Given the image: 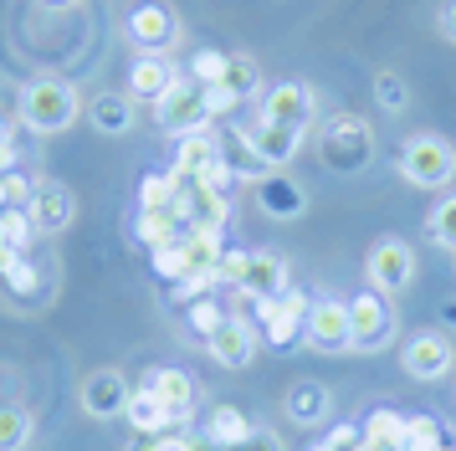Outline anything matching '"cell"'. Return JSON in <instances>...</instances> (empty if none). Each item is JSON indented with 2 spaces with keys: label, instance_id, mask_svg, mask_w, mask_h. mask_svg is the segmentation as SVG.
<instances>
[{
  "label": "cell",
  "instance_id": "24",
  "mask_svg": "<svg viewBox=\"0 0 456 451\" xmlns=\"http://www.w3.org/2000/svg\"><path fill=\"white\" fill-rule=\"evenodd\" d=\"M216 87L236 93L241 102L256 98V93H262V67H256V57H247V52H226V72H221Z\"/></svg>",
  "mask_w": 456,
  "mask_h": 451
},
{
  "label": "cell",
  "instance_id": "38",
  "mask_svg": "<svg viewBox=\"0 0 456 451\" xmlns=\"http://www.w3.org/2000/svg\"><path fill=\"white\" fill-rule=\"evenodd\" d=\"M221 324H226V313L210 303V298H195V303H190V328H195V333H216Z\"/></svg>",
  "mask_w": 456,
  "mask_h": 451
},
{
  "label": "cell",
  "instance_id": "33",
  "mask_svg": "<svg viewBox=\"0 0 456 451\" xmlns=\"http://www.w3.org/2000/svg\"><path fill=\"white\" fill-rule=\"evenodd\" d=\"M175 184H180V175L169 169V175H149L144 184H139V210H169V201H175Z\"/></svg>",
  "mask_w": 456,
  "mask_h": 451
},
{
  "label": "cell",
  "instance_id": "12",
  "mask_svg": "<svg viewBox=\"0 0 456 451\" xmlns=\"http://www.w3.org/2000/svg\"><path fill=\"white\" fill-rule=\"evenodd\" d=\"M26 216H31V226H37L42 236H62L67 226L77 221V195H72V184L37 180L31 184V201H26Z\"/></svg>",
  "mask_w": 456,
  "mask_h": 451
},
{
  "label": "cell",
  "instance_id": "14",
  "mask_svg": "<svg viewBox=\"0 0 456 451\" xmlns=\"http://www.w3.org/2000/svg\"><path fill=\"white\" fill-rule=\"evenodd\" d=\"M256 119L267 123H288V128H303L308 134V123L318 119V98H313L308 82H272L267 93H262V113Z\"/></svg>",
  "mask_w": 456,
  "mask_h": 451
},
{
  "label": "cell",
  "instance_id": "36",
  "mask_svg": "<svg viewBox=\"0 0 456 451\" xmlns=\"http://www.w3.org/2000/svg\"><path fill=\"white\" fill-rule=\"evenodd\" d=\"M5 287H11V292H21V298H31V292L42 287V272H37V262H31V257H16V266L5 272Z\"/></svg>",
  "mask_w": 456,
  "mask_h": 451
},
{
  "label": "cell",
  "instance_id": "32",
  "mask_svg": "<svg viewBox=\"0 0 456 451\" xmlns=\"http://www.w3.org/2000/svg\"><path fill=\"white\" fill-rule=\"evenodd\" d=\"M31 236H37L31 216H26L21 205H5V210H0V242L16 246V251H26V246H31Z\"/></svg>",
  "mask_w": 456,
  "mask_h": 451
},
{
  "label": "cell",
  "instance_id": "43",
  "mask_svg": "<svg viewBox=\"0 0 456 451\" xmlns=\"http://www.w3.org/2000/svg\"><path fill=\"white\" fill-rule=\"evenodd\" d=\"M5 169H16V144L11 139H0V175H5Z\"/></svg>",
  "mask_w": 456,
  "mask_h": 451
},
{
  "label": "cell",
  "instance_id": "9",
  "mask_svg": "<svg viewBox=\"0 0 456 451\" xmlns=\"http://www.w3.org/2000/svg\"><path fill=\"white\" fill-rule=\"evenodd\" d=\"M175 175L200 180V184H221V190H226L231 169H226V154H221V144H216V134H210V128L185 134V139L175 144Z\"/></svg>",
  "mask_w": 456,
  "mask_h": 451
},
{
  "label": "cell",
  "instance_id": "31",
  "mask_svg": "<svg viewBox=\"0 0 456 451\" xmlns=\"http://www.w3.org/2000/svg\"><path fill=\"white\" fill-rule=\"evenodd\" d=\"M400 430H405V421H400V415H395V410H374L370 415V426H364V447H400Z\"/></svg>",
  "mask_w": 456,
  "mask_h": 451
},
{
  "label": "cell",
  "instance_id": "34",
  "mask_svg": "<svg viewBox=\"0 0 456 451\" xmlns=\"http://www.w3.org/2000/svg\"><path fill=\"white\" fill-rule=\"evenodd\" d=\"M154 272H159V277H175V283L190 272V257H185V242H180V236L165 242V246H154Z\"/></svg>",
  "mask_w": 456,
  "mask_h": 451
},
{
  "label": "cell",
  "instance_id": "29",
  "mask_svg": "<svg viewBox=\"0 0 456 451\" xmlns=\"http://www.w3.org/2000/svg\"><path fill=\"white\" fill-rule=\"evenodd\" d=\"M374 102H379L390 119H400V113L411 108V87H405V78L390 72V67H379V72H374Z\"/></svg>",
  "mask_w": 456,
  "mask_h": 451
},
{
  "label": "cell",
  "instance_id": "15",
  "mask_svg": "<svg viewBox=\"0 0 456 451\" xmlns=\"http://www.w3.org/2000/svg\"><path fill=\"white\" fill-rule=\"evenodd\" d=\"M206 348L221 369H247L251 359H256V348H262V333H256L251 318L226 313V324L216 328V333H206Z\"/></svg>",
  "mask_w": 456,
  "mask_h": 451
},
{
  "label": "cell",
  "instance_id": "35",
  "mask_svg": "<svg viewBox=\"0 0 456 451\" xmlns=\"http://www.w3.org/2000/svg\"><path fill=\"white\" fill-rule=\"evenodd\" d=\"M221 72H226V52H200V57L190 62V82H200V87H216L221 82Z\"/></svg>",
  "mask_w": 456,
  "mask_h": 451
},
{
  "label": "cell",
  "instance_id": "30",
  "mask_svg": "<svg viewBox=\"0 0 456 451\" xmlns=\"http://www.w3.org/2000/svg\"><path fill=\"white\" fill-rule=\"evenodd\" d=\"M395 451H446V436H441V426H436L431 415H411Z\"/></svg>",
  "mask_w": 456,
  "mask_h": 451
},
{
  "label": "cell",
  "instance_id": "3",
  "mask_svg": "<svg viewBox=\"0 0 456 451\" xmlns=\"http://www.w3.org/2000/svg\"><path fill=\"white\" fill-rule=\"evenodd\" d=\"M318 160L329 164L333 175H359L374 160V128L359 113H333L318 134Z\"/></svg>",
  "mask_w": 456,
  "mask_h": 451
},
{
  "label": "cell",
  "instance_id": "8",
  "mask_svg": "<svg viewBox=\"0 0 456 451\" xmlns=\"http://www.w3.org/2000/svg\"><path fill=\"white\" fill-rule=\"evenodd\" d=\"M308 292H282V298H267V303H256V333L277 348H292L303 344V318H308Z\"/></svg>",
  "mask_w": 456,
  "mask_h": 451
},
{
  "label": "cell",
  "instance_id": "21",
  "mask_svg": "<svg viewBox=\"0 0 456 451\" xmlns=\"http://www.w3.org/2000/svg\"><path fill=\"white\" fill-rule=\"evenodd\" d=\"M333 415V395L329 385H318V380H297L288 390V421L292 426H323Z\"/></svg>",
  "mask_w": 456,
  "mask_h": 451
},
{
  "label": "cell",
  "instance_id": "18",
  "mask_svg": "<svg viewBox=\"0 0 456 451\" xmlns=\"http://www.w3.org/2000/svg\"><path fill=\"white\" fill-rule=\"evenodd\" d=\"M288 257H277V251H247V266H241V283L236 292H247L251 303H267V298H282L288 292Z\"/></svg>",
  "mask_w": 456,
  "mask_h": 451
},
{
  "label": "cell",
  "instance_id": "19",
  "mask_svg": "<svg viewBox=\"0 0 456 451\" xmlns=\"http://www.w3.org/2000/svg\"><path fill=\"white\" fill-rule=\"evenodd\" d=\"M87 123L103 139H124V134H134V123H139V102L128 98V93H118V87H108V93H98V98L87 102Z\"/></svg>",
  "mask_w": 456,
  "mask_h": 451
},
{
  "label": "cell",
  "instance_id": "46",
  "mask_svg": "<svg viewBox=\"0 0 456 451\" xmlns=\"http://www.w3.org/2000/svg\"><path fill=\"white\" fill-rule=\"evenodd\" d=\"M37 5H46V11H67V5H83V0H37Z\"/></svg>",
  "mask_w": 456,
  "mask_h": 451
},
{
  "label": "cell",
  "instance_id": "47",
  "mask_svg": "<svg viewBox=\"0 0 456 451\" xmlns=\"http://www.w3.org/2000/svg\"><path fill=\"white\" fill-rule=\"evenodd\" d=\"M446 324H456V303H452V308H446Z\"/></svg>",
  "mask_w": 456,
  "mask_h": 451
},
{
  "label": "cell",
  "instance_id": "27",
  "mask_svg": "<svg viewBox=\"0 0 456 451\" xmlns=\"http://www.w3.org/2000/svg\"><path fill=\"white\" fill-rule=\"evenodd\" d=\"M37 436V415L26 406H0V451H26Z\"/></svg>",
  "mask_w": 456,
  "mask_h": 451
},
{
  "label": "cell",
  "instance_id": "7",
  "mask_svg": "<svg viewBox=\"0 0 456 451\" xmlns=\"http://www.w3.org/2000/svg\"><path fill=\"white\" fill-rule=\"evenodd\" d=\"M364 277H370V287L374 292H385V298L405 292V287L415 283V246L405 242V236H379V242L370 246Z\"/></svg>",
  "mask_w": 456,
  "mask_h": 451
},
{
  "label": "cell",
  "instance_id": "42",
  "mask_svg": "<svg viewBox=\"0 0 456 451\" xmlns=\"http://www.w3.org/2000/svg\"><path fill=\"white\" fill-rule=\"evenodd\" d=\"M16 257H26V251H16V246H5V242H0V277H5L11 266H16Z\"/></svg>",
  "mask_w": 456,
  "mask_h": 451
},
{
  "label": "cell",
  "instance_id": "17",
  "mask_svg": "<svg viewBox=\"0 0 456 451\" xmlns=\"http://www.w3.org/2000/svg\"><path fill=\"white\" fill-rule=\"evenodd\" d=\"M128 380L124 369H93L83 385H77V406H83L87 421H113V415H124L128 410Z\"/></svg>",
  "mask_w": 456,
  "mask_h": 451
},
{
  "label": "cell",
  "instance_id": "25",
  "mask_svg": "<svg viewBox=\"0 0 456 451\" xmlns=\"http://www.w3.org/2000/svg\"><path fill=\"white\" fill-rule=\"evenodd\" d=\"M251 430L256 426H251L236 406H216L210 410V421H206V441L210 447H236V441H247Z\"/></svg>",
  "mask_w": 456,
  "mask_h": 451
},
{
  "label": "cell",
  "instance_id": "16",
  "mask_svg": "<svg viewBox=\"0 0 456 451\" xmlns=\"http://www.w3.org/2000/svg\"><path fill=\"white\" fill-rule=\"evenodd\" d=\"M400 365H405V374H411V380H441V374H452L456 348H452V339H446V333L420 328V333H411V339H405V348H400Z\"/></svg>",
  "mask_w": 456,
  "mask_h": 451
},
{
  "label": "cell",
  "instance_id": "11",
  "mask_svg": "<svg viewBox=\"0 0 456 451\" xmlns=\"http://www.w3.org/2000/svg\"><path fill=\"white\" fill-rule=\"evenodd\" d=\"M349 328H354V348L359 354H379L395 339V313L385 303V292H359L349 303Z\"/></svg>",
  "mask_w": 456,
  "mask_h": 451
},
{
  "label": "cell",
  "instance_id": "2",
  "mask_svg": "<svg viewBox=\"0 0 456 451\" xmlns=\"http://www.w3.org/2000/svg\"><path fill=\"white\" fill-rule=\"evenodd\" d=\"M395 169L415 190H446L456 180V144H446L441 134H415V139L400 144Z\"/></svg>",
  "mask_w": 456,
  "mask_h": 451
},
{
  "label": "cell",
  "instance_id": "44",
  "mask_svg": "<svg viewBox=\"0 0 456 451\" xmlns=\"http://www.w3.org/2000/svg\"><path fill=\"white\" fill-rule=\"evenodd\" d=\"M159 451H195V441H185V436H159Z\"/></svg>",
  "mask_w": 456,
  "mask_h": 451
},
{
  "label": "cell",
  "instance_id": "39",
  "mask_svg": "<svg viewBox=\"0 0 456 451\" xmlns=\"http://www.w3.org/2000/svg\"><path fill=\"white\" fill-rule=\"evenodd\" d=\"M221 451H288V447H282V436H277V430H262V426H256L247 441H236V447H221Z\"/></svg>",
  "mask_w": 456,
  "mask_h": 451
},
{
  "label": "cell",
  "instance_id": "40",
  "mask_svg": "<svg viewBox=\"0 0 456 451\" xmlns=\"http://www.w3.org/2000/svg\"><path fill=\"white\" fill-rule=\"evenodd\" d=\"M231 108H241L236 93H226V87H206V113L210 119H221V113H231Z\"/></svg>",
  "mask_w": 456,
  "mask_h": 451
},
{
  "label": "cell",
  "instance_id": "20",
  "mask_svg": "<svg viewBox=\"0 0 456 451\" xmlns=\"http://www.w3.org/2000/svg\"><path fill=\"white\" fill-rule=\"evenodd\" d=\"M175 78H180V72L169 67V57H139L134 67H128V87L124 93L134 102H159L169 87H175Z\"/></svg>",
  "mask_w": 456,
  "mask_h": 451
},
{
  "label": "cell",
  "instance_id": "41",
  "mask_svg": "<svg viewBox=\"0 0 456 451\" xmlns=\"http://www.w3.org/2000/svg\"><path fill=\"white\" fill-rule=\"evenodd\" d=\"M436 26H441V37H446V41L456 46V0H446V5H441V16H436Z\"/></svg>",
  "mask_w": 456,
  "mask_h": 451
},
{
  "label": "cell",
  "instance_id": "13",
  "mask_svg": "<svg viewBox=\"0 0 456 451\" xmlns=\"http://www.w3.org/2000/svg\"><path fill=\"white\" fill-rule=\"evenodd\" d=\"M251 201H256V210H262L267 221H303V210H308V190L292 180L288 169H272V175H256Z\"/></svg>",
  "mask_w": 456,
  "mask_h": 451
},
{
  "label": "cell",
  "instance_id": "4",
  "mask_svg": "<svg viewBox=\"0 0 456 451\" xmlns=\"http://www.w3.org/2000/svg\"><path fill=\"white\" fill-rule=\"evenodd\" d=\"M124 37L128 46H139V57H169L175 46H180V37H185V26H180V16L169 11V5H134L124 16Z\"/></svg>",
  "mask_w": 456,
  "mask_h": 451
},
{
  "label": "cell",
  "instance_id": "22",
  "mask_svg": "<svg viewBox=\"0 0 456 451\" xmlns=\"http://www.w3.org/2000/svg\"><path fill=\"white\" fill-rule=\"evenodd\" d=\"M149 390H154V395H159V406L185 426L190 410H195V385H190L185 369H149Z\"/></svg>",
  "mask_w": 456,
  "mask_h": 451
},
{
  "label": "cell",
  "instance_id": "10",
  "mask_svg": "<svg viewBox=\"0 0 456 451\" xmlns=\"http://www.w3.org/2000/svg\"><path fill=\"white\" fill-rule=\"evenodd\" d=\"M241 144H247V154L256 164H267V169H288V164L297 160V149H303V128L251 119L247 128H241Z\"/></svg>",
  "mask_w": 456,
  "mask_h": 451
},
{
  "label": "cell",
  "instance_id": "45",
  "mask_svg": "<svg viewBox=\"0 0 456 451\" xmlns=\"http://www.w3.org/2000/svg\"><path fill=\"white\" fill-rule=\"evenodd\" d=\"M128 451H159V436H144V430H139V441H134Z\"/></svg>",
  "mask_w": 456,
  "mask_h": 451
},
{
  "label": "cell",
  "instance_id": "5",
  "mask_svg": "<svg viewBox=\"0 0 456 451\" xmlns=\"http://www.w3.org/2000/svg\"><path fill=\"white\" fill-rule=\"evenodd\" d=\"M154 123H159L165 134H175V139H185V134H200V128H210L206 87H200V82H190L185 72H180V78H175V87H169L159 102H154Z\"/></svg>",
  "mask_w": 456,
  "mask_h": 451
},
{
  "label": "cell",
  "instance_id": "37",
  "mask_svg": "<svg viewBox=\"0 0 456 451\" xmlns=\"http://www.w3.org/2000/svg\"><path fill=\"white\" fill-rule=\"evenodd\" d=\"M31 184H37V180H26L21 169H5V175H0V210H5V205H21V210H26Z\"/></svg>",
  "mask_w": 456,
  "mask_h": 451
},
{
  "label": "cell",
  "instance_id": "23",
  "mask_svg": "<svg viewBox=\"0 0 456 451\" xmlns=\"http://www.w3.org/2000/svg\"><path fill=\"white\" fill-rule=\"evenodd\" d=\"M124 415L134 421V430H144V436H165V430L180 426V421H175V415H169L165 406H159V395H154L149 385L128 395V410H124Z\"/></svg>",
  "mask_w": 456,
  "mask_h": 451
},
{
  "label": "cell",
  "instance_id": "28",
  "mask_svg": "<svg viewBox=\"0 0 456 451\" xmlns=\"http://www.w3.org/2000/svg\"><path fill=\"white\" fill-rule=\"evenodd\" d=\"M426 242L441 246V251H456V195H446L426 210Z\"/></svg>",
  "mask_w": 456,
  "mask_h": 451
},
{
  "label": "cell",
  "instance_id": "1",
  "mask_svg": "<svg viewBox=\"0 0 456 451\" xmlns=\"http://www.w3.org/2000/svg\"><path fill=\"white\" fill-rule=\"evenodd\" d=\"M77 87L62 78H31L21 87V98H16V119H21V128H31V134H62V128H72L77 123Z\"/></svg>",
  "mask_w": 456,
  "mask_h": 451
},
{
  "label": "cell",
  "instance_id": "26",
  "mask_svg": "<svg viewBox=\"0 0 456 451\" xmlns=\"http://www.w3.org/2000/svg\"><path fill=\"white\" fill-rule=\"evenodd\" d=\"M180 242H185L190 272H206V277H216V266H221V257H226V246H221V231H185Z\"/></svg>",
  "mask_w": 456,
  "mask_h": 451
},
{
  "label": "cell",
  "instance_id": "6",
  "mask_svg": "<svg viewBox=\"0 0 456 451\" xmlns=\"http://www.w3.org/2000/svg\"><path fill=\"white\" fill-rule=\"evenodd\" d=\"M303 344L313 354H354V328H349V303L338 298H313L303 318Z\"/></svg>",
  "mask_w": 456,
  "mask_h": 451
}]
</instances>
